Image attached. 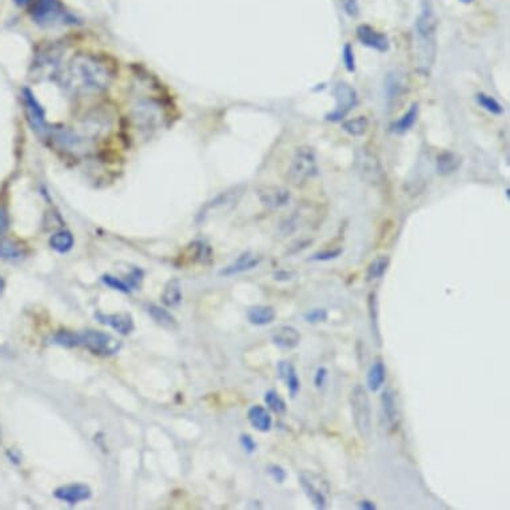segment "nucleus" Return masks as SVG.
<instances>
[{
	"label": "nucleus",
	"mask_w": 510,
	"mask_h": 510,
	"mask_svg": "<svg viewBox=\"0 0 510 510\" xmlns=\"http://www.w3.org/2000/svg\"><path fill=\"white\" fill-rule=\"evenodd\" d=\"M270 338L276 348L282 350H293L301 342V333L297 330V327L282 325L275 327L270 334Z\"/></svg>",
	"instance_id": "13"
},
{
	"label": "nucleus",
	"mask_w": 510,
	"mask_h": 510,
	"mask_svg": "<svg viewBox=\"0 0 510 510\" xmlns=\"http://www.w3.org/2000/svg\"><path fill=\"white\" fill-rule=\"evenodd\" d=\"M70 91L91 95L105 91L113 80V72L105 62L90 53L74 56L60 75Z\"/></svg>",
	"instance_id": "1"
},
{
	"label": "nucleus",
	"mask_w": 510,
	"mask_h": 510,
	"mask_svg": "<svg viewBox=\"0 0 510 510\" xmlns=\"http://www.w3.org/2000/svg\"><path fill=\"white\" fill-rule=\"evenodd\" d=\"M242 194H243V187H241V186H236V187L223 191L219 196L211 199L202 208V210L198 214V217H196V221L198 222H205L210 215H212L214 212L223 211V210L229 211V210L234 209Z\"/></svg>",
	"instance_id": "8"
},
{
	"label": "nucleus",
	"mask_w": 510,
	"mask_h": 510,
	"mask_svg": "<svg viewBox=\"0 0 510 510\" xmlns=\"http://www.w3.org/2000/svg\"><path fill=\"white\" fill-rule=\"evenodd\" d=\"M257 196L262 205L269 209L285 208L291 198L288 189L282 186H261L257 190Z\"/></svg>",
	"instance_id": "11"
},
{
	"label": "nucleus",
	"mask_w": 510,
	"mask_h": 510,
	"mask_svg": "<svg viewBox=\"0 0 510 510\" xmlns=\"http://www.w3.org/2000/svg\"><path fill=\"white\" fill-rule=\"evenodd\" d=\"M0 442H1V429H0Z\"/></svg>",
	"instance_id": "50"
},
{
	"label": "nucleus",
	"mask_w": 510,
	"mask_h": 510,
	"mask_svg": "<svg viewBox=\"0 0 510 510\" xmlns=\"http://www.w3.org/2000/svg\"><path fill=\"white\" fill-rule=\"evenodd\" d=\"M342 129L352 136H362L369 129V120L366 117H357L343 122Z\"/></svg>",
	"instance_id": "32"
},
{
	"label": "nucleus",
	"mask_w": 510,
	"mask_h": 510,
	"mask_svg": "<svg viewBox=\"0 0 510 510\" xmlns=\"http://www.w3.org/2000/svg\"><path fill=\"white\" fill-rule=\"evenodd\" d=\"M342 254V250L334 249V250H325V251H319V253H315L309 261L313 262H327L333 261V260H337Z\"/></svg>",
	"instance_id": "39"
},
{
	"label": "nucleus",
	"mask_w": 510,
	"mask_h": 510,
	"mask_svg": "<svg viewBox=\"0 0 510 510\" xmlns=\"http://www.w3.org/2000/svg\"><path fill=\"white\" fill-rule=\"evenodd\" d=\"M389 266H390L389 255H378L377 258H374L373 261L370 262V264L367 266V282L381 279L383 275L386 274Z\"/></svg>",
	"instance_id": "28"
},
{
	"label": "nucleus",
	"mask_w": 510,
	"mask_h": 510,
	"mask_svg": "<svg viewBox=\"0 0 510 510\" xmlns=\"http://www.w3.org/2000/svg\"><path fill=\"white\" fill-rule=\"evenodd\" d=\"M350 406L354 426L357 433L367 440L371 435V404L366 389L362 385H355L350 393Z\"/></svg>",
	"instance_id": "4"
},
{
	"label": "nucleus",
	"mask_w": 510,
	"mask_h": 510,
	"mask_svg": "<svg viewBox=\"0 0 510 510\" xmlns=\"http://www.w3.org/2000/svg\"><path fill=\"white\" fill-rule=\"evenodd\" d=\"M25 101H26L27 110L31 117L34 126L40 131H46V115L44 110L42 108L39 102L34 98V94L30 90H25Z\"/></svg>",
	"instance_id": "23"
},
{
	"label": "nucleus",
	"mask_w": 510,
	"mask_h": 510,
	"mask_svg": "<svg viewBox=\"0 0 510 510\" xmlns=\"http://www.w3.org/2000/svg\"><path fill=\"white\" fill-rule=\"evenodd\" d=\"M461 165H462V158L453 151H445L437 158V171L444 177L454 174L461 167Z\"/></svg>",
	"instance_id": "25"
},
{
	"label": "nucleus",
	"mask_w": 510,
	"mask_h": 510,
	"mask_svg": "<svg viewBox=\"0 0 510 510\" xmlns=\"http://www.w3.org/2000/svg\"><path fill=\"white\" fill-rule=\"evenodd\" d=\"M342 56H343V63H345L346 70H348V71H350V72H354V71H355V60H354L353 49H352L349 44H346V46L343 47V53H342Z\"/></svg>",
	"instance_id": "41"
},
{
	"label": "nucleus",
	"mask_w": 510,
	"mask_h": 510,
	"mask_svg": "<svg viewBox=\"0 0 510 510\" xmlns=\"http://www.w3.org/2000/svg\"><path fill=\"white\" fill-rule=\"evenodd\" d=\"M417 118H419V105L414 103L402 115V118H400L395 123H393L392 130L397 134H405L414 126Z\"/></svg>",
	"instance_id": "29"
},
{
	"label": "nucleus",
	"mask_w": 510,
	"mask_h": 510,
	"mask_svg": "<svg viewBox=\"0 0 510 510\" xmlns=\"http://www.w3.org/2000/svg\"><path fill=\"white\" fill-rule=\"evenodd\" d=\"M343 11L352 18H357L359 15V6L357 0H340Z\"/></svg>",
	"instance_id": "42"
},
{
	"label": "nucleus",
	"mask_w": 510,
	"mask_h": 510,
	"mask_svg": "<svg viewBox=\"0 0 510 510\" xmlns=\"http://www.w3.org/2000/svg\"><path fill=\"white\" fill-rule=\"evenodd\" d=\"M53 496L70 505H75L91 497V489L83 484L65 485L58 487L53 492Z\"/></svg>",
	"instance_id": "15"
},
{
	"label": "nucleus",
	"mask_w": 510,
	"mask_h": 510,
	"mask_svg": "<svg viewBox=\"0 0 510 510\" xmlns=\"http://www.w3.org/2000/svg\"><path fill=\"white\" fill-rule=\"evenodd\" d=\"M79 346L86 348L96 355L110 357L118 353L122 348V342L111 334L89 330L83 334H79Z\"/></svg>",
	"instance_id": "5"
},
{
	"label": "nucleus",
	"mask_w": 510,
	"mask_h": 510,
	"mask_svg": "<svg viewBox=\"0 0 510 510\" xmlns=\"http://www.w3.org/2000/svg\"><path fill=\"white\" fill-rule=\"evenodd\" d=\"M386 381V366L378 359L371 364L366 374L367 389L371 393L380 392Z\"/></svg>",
	"instance_id": "22"
},
{
	"label": "nucleus",
	"mask_w": 510,
	"mask_h": 510,
	"mask_svg": "<svg viewBox=\"0 0 510 510\" xmlns=\"http://www.w3.org/2000/svg\"><path fill=\"white\" fill-rule=\"evenodd\" d=\"M50 246L51 249L60 253V254H65L67 251L72 249L74 246V236L70 233V231H58L55 233L51 238H50Z\"/></svg>",
	"instance_id": "31"
},
{
	"label": "nucleus",
	"mask_w": 510,
	"mask_h": 510,
	"mask_svg": "<svg viewBox=\"0 0 510 510\" xmlns=\"http://www.w3.org/2000/svg\"><path fill=\"white\" fill-rule=\"evenodd\" d=\"M413 65L422 77H429L437 56V18L429 0H423L413 34Z\"/></svg>",
	"instance_id": "2"
},
{
	"label": "nucleus",
	"mask_w": 510,
	"mask_h": 510,
	"mask_svg": "<svg viewBox=\"0 0 510 510\" xmlns=\"http://www.w3.org/2000/svg\"><path fill=\"white\" fill-rule=\"evenodd\" d=\"M327 318H329V313H327L326 309H322V307L312 309V310H307L303 313V319L312 325L326 322Z\"/></svg>",
	"instance_id": "37"
},
{
	"label": "nucleus",
	"mask_w": 510,
	"mask_h": 510,
	"mask_svg": "<svg viewBox=\"0 0 510 510\" xmlns=\"http://www.w3.org/2000/svg\"><path fill=\"white\" fill-rule=\"evenodd\" d=\"M381 413L388 431H395L400 423V409L397 395L392 389H385L381 394Z\"/></svg>",
	"instance_id": "12"
},
{
	"label": "nucleus",
	"mask_w": 510,
	"mask_h": 510,
	"mask_svg": "<svg viewBox=\"0 0 510 510\" xmlns=\"http://www.w3.org/2000/svg\"><path fill=\"white\" fill-rule=\"evenodd\" d=\"M358 509L361 510H376L377 509V505L373 502V501H369V499H364L358 504Z\"/></svg>",
	"instance_id": "46"
},
{
	"label": "nucleus",
	"mask_w": 510,
	"mask_h": 510,
	"mask_svg": "<svg viewBox=\"0 0 510 510\" xmlns=\"http://www.w3.org/2000/svg\"><path fill=\"white\" fill-rule=\"evenodd\" d=\"M476 98H477L478 105L484 107L485 110L489 111L490 114H493V115H501V114H504L502 106L499 105L497 99H495L493 96L486 95L484 92H481V94H477Z\"/></svg>",
	"instance_id": "35"
},
{
	"label": "nucleus",
	"mask_w": 510,
	"mask_h": 510,
	"mask_svg": "<svg viewBox=\"0 0 510 510\" xmlns=\"http://www.w3.org/2000/svg\"><path fill=\"white\" fill-rule=\"evenodd\" d=\"M405 79L402 77V74H398L395 71L389 72L386 82H385V90H386L388 101L397 99L405 90Z\"/></svg>",
	"instance_id": "27"
},
{
	"label": "nucleus",
	"mask_w": 510,
	"mask_h": 510,
	"mask_svg": "<svg viewBox=\"0 0 510 510\" xmlns=\"http://www.w3.org/2000/svg\"><path fill=\"white\" fill-rule=\"evenodd\" d=\"M276 371L278 377L285 382L290 397L295 398L301 390V380L294 365L288 361H279L276 365Z\"/></svg>",
	"instance_id": "16"
},
{
	"label": "nucleus",
	"mask_w": 510,
	"mask_h": 510,
	"mask_svg": "<svg viewBox=\"0 0 510 510\" xmlns=\"http://www.w3.org/2000/svg\"><path fill=\"white\" fill-rule=\"evenodd\" d=\"M461 1H462V3H471L473 0H461Z\"/></svg>",
	"instance_id": "49"
},
{
	"label": "nucleus",
	"mask_w": 510,
	"mask_h": 510,
	"mask_svg": "<svg viewBox=\"0 0 510 510\" xmlns=\"http://www.w3.org/2000/svg\"><path fill=\"white\" fill-rule=\"evenodd\" d=\"M53 343L65 348L79 346V334L71 331H59L53 336Z\"/></svg>",
	"instance_id": "36"
},
{
	"label": "nucleus",
	"mask_w": 510,
	"mask_h": 510,
	"mask_svg": "<svg viewBox=\"0 0 510 510\" xmlns=\"http://www.w3.org/2000/svg\"><path fill=\"white\" fill-rule=\"evenodd\" d=\"M318 175V162L314 148L301 146L295 148L288 169V182L301 186Z\"/></svg>",
	"instance_id": "3"
},
{
	"label": "nucleus",
	"mask_w": 510,
	"mask_h": 510,
	"mask_svg": "<svg viewBox=\"0 0 510 510\" xmlns=\"http://www.w3.org/2000/svg\"><path fill=\"white\" fill-rule=\"evenodd\" d=\"M31 15L40 26H53L65 19V13L59 0H37Z\"/></svg>",
	"instance_id": "10"
},
{
	"label": "nucleus",
	"mask_w": 510,
	"mask_h": 510,
	"mask_svg": "<svg viewBox=\"0 0 510 510\" xmlns=\"http://www.w3.org/2000/svg\"><path fill=\"white\" fill-rule=\"evenodd\" d=\"M327 376H329V370L326 367H318L315 370L314 374V386L317 389H322L326 383Z\"/></svg>",
	"instance_id": "43"
},
{
	"label": "nucleus",
	"mask_w": 510,
	"mask_h": 510,
	"mask_svg": "<svg viewBox=\"0 0 510 510\" xmlns=\"http://www.w3.org/2000/svg\"><path fill=\"white\" fill-rule=\"evenodd\" d=\"M357 38L358 40L376 51L380 53H386L389 50V39L385 34H381L377 30H374L373 27L367 26V25H361L357 28Z\"/></svg>",
	"instance_id": "14"
},
{
	"label": "nucleus",
	"mask_w": 510,
	"mask_h": 510,
	"mask_svg": "<svg viewBox=\"0 0 510 510\" xmlns=\"http://www.w3.org/2000/svg\"><path fill=\"white\" fill-rule=\"evenodd\" d=\"M132 120L142 130H154L165 120L162 106L153 99H141L132 107Z\"/></svg>",
	"instance_id": "7"
},
{
	"label": "nucleus",
	"mask_w": 510,
	"mask_h": 510,
	"mask_svg": "<svg viewBox=\"0 0 510 510\" xmlns=\"http://www.w3.org/2000/svg\"><path fill=\"white\" fill-rule=\"evenodd\" d=\"M261 261L260 257L251 254L250 251H246V253L241 254L231 264H229L227 267H224L223 270H221L219 275H222V276H234V275L249 272V270L255 269L261 263Z\"/></svg>",
	"instance_id": "18"
},
{
	"label": "nucleus",
	"mask_w": 510,
	"mask_h": 510,
	"mask_svg": "<svg viewBox=\"0 0 510 510\" xmlns=\"http://www.w3.org/2000/svg\"><path fill=\"white\" fill-rule=\"evenodd\" d=\"M293 273H290V272H283V270H281V272H278V273H275L274 274V279L275 281H282V282H286V281H290L291 278H293Z\"/></svg>",
	"instance_id": "45"
},
{
	"label": "nucleus",
	"mask_w": 510,
	"mask_h": 510,
	"mask_svg": "<svg viewBox=\"0 0 510 510\" xmlns=\"http://www.w3.org/2000/svg\"><path fill=\"white\" fill-rule=\"evenodd\" d=\"M162 301L169 307H175L182 302V288L178 279H171L166 285L162 294Z\"/></svg>",
	"instance_id": "30"
},
{
	"label": "nucleus",
	"mask_w": 510,
	"mask_h": 510,
	"mask_svg": "<svg viewBox=\"0 0 510 510\" xmlns=\"http://www.w3.org/2000/svg\"><path fill=\"white\" fill-rule=\"evenodd\" d=\"M300 484L305 492V495L312 501L317 509H325L327 506L326 496L322 493L321 489H318L312 480H309L305 474L300 476Z\"/></svg>",
	"instance_id": "24"
},
{
	"label": "nucleus",
	"mask_w": 510,
	"mask_h": 510,
	"mask_svg": "<svg viewBox=\"0 0 510 510\" xmlns=\"http://www.w3.org/2000/svg\"><path fill=\"white\" fill-rule=\"evenodd\" d=\"M250 425L261 433H267L273 428V419L267 409L261 405L251 406L248 412Z\"/></svg>",
	"instance_id": "19"
},
{
	"label": "nucleus",
	"mask_w": 510,
	"mask_h": 510,
	"mask_svg": "<svg viewBox=\"0 0 510 510\" xmlns=\"http://www.w3.org/2000/svg\"><path fill=\"white\" fill-rule=\"evenodd\" d=\"M367 309H369V318H370V326H371V334L377 346H382V336L380 329V310H378V295L377 293H370L367 297Z\"/></svg>",
	"instance_id": "21"
},
{
	"label": "nucleus",
	"mask_w": 510,
	"mask_h": 510,
	"mask_svg": "<svg viewBox=\"0 0 510 510\" xmlns=\"http://www.w3.org/2000/svg\"><path fill=\"white\" fill-rule=\"evenodd\" d=\"M239 441H241V445L245 449L246 453L251 454V453H254L257 450V442L254 441V438L249 434H242Z\"/></svg>",
	"instance_id": "44"
},
{
	"label": "nucleus",
	"mask_w": 510,
	"mask_h": 510,
	"mask_svg": "<svg viewBox=\"0 0 510 510\" xmlns=\"http://www.w3.org/2000/svg\"><path fill=\"white\" fill-rule=\"evenodd\" d=\"M148 314L155 321L157 325L163 327V329H167V330L172 331V330H177L179 327L175 317L169 313L166 309L160 307V306H157V305L148 306Z\"/></svg>",
	"instance_id": "26"
},
{
	"label": "nucleus",
	"mask_w": 510,
	"mask_h": 510,
	"mask_svg": "<svg viewBox=\"0 0 510 510\" xmlns=\"http://www.w3.org/2000/svg\"><path fill=\"white\" fill-rule=\"evenodd\" d=\"M16 1H18V3H19V4H25V3H27V1H28V0H16Z\"/></svg>",
	"instance_id": "48"
},
{
	"label": "nucleus",
	"mask_w": 510,
	"mask_h": 510,
	"mask_svg": "<svg viewBox=\"0 0 510 510\" xmlns=\"http://www.w3.org/2000/svg\"><path fill=\"white\" fill-rule=\"evenodd\" d=\"M354 167L362 181L373 186H380L385 181V171L381 166L378 158L366 148H359L355 153Z\"/></svg>",
	"instance_id": "6"
},
{
	"label": "nucleus",
	"mask_w": 510,
	"mask_h": 510,
	"mask_svg": "<svg viewBox=\"0 0 510 510\" xmlns=\"http://www.w3.org/2000/svg\"><path fill=\"white\" fill-rule=\"evenodd\" d=\"M22 257H23V250L19 245L8 239L0 242V258L11 261V260H20Z\"/></svg>",
	"instance_id": "34"
},
{
	"label": "nucleus",
	"mask_w": 510,
	"mask_h": 510,
	"mask_svg": "<svg viewBox=\"0 0 510 510\" xmlns=\"http://www.w3.org/2000/svg\"><path fill=\"white\" fill-rule=\"evenodd\" d=\"M6 227H7V217H6V214L0 210V234L6 230Z\"/></svg>",
	"instance_id": "47"
},
{
	"label": "nucleus",
	"mask_w": 510,
	"mask_h": 510,
	"mask_svg": "<svg viewBox=\"0 0 510 510\" xmlns=\"http://www.w3.org/2000/svg\"><path fill=\"white\" fill-rule=\"evenodd\" d=\"M334 96L337 99V107L327 114L326 119L331 122H340L355 107L358 102V95L353 86L340 82L334 87Z\"/></svg>",
	"instance_id": "9"
},
{
	"label": "nucleus",
	"mask_w": 510,
	"mask_h": 510,
	"mask_svg": "<svg viewBox=\"0 0 510 510\" xmlns=\"http://www.w3.org/2000/svg\"><path fill=\"white\" fill-rule=\"evenodd\" d=\"M276 318V312L273 306L258 305L248 310V319L254 326H267L273 324Z\"/></svg>",
	"instance_id": "20"
},
{
	"label": "nucleus",
	"mask_w": 510,
	"mask_h": 510,
	"mask_svg": "<svg viewBox=\"0 0 510 510\" xmlns=\"http://www.w3.org/2000/svg\"><path fill=\"white\" fill-rule=\"evenodd\" d=\"M267 473L270 474V477L274 480L276 484H283L288 478V471L279 465H270L267 468Z\"/></svg>",
	"instance_id": "40"
},
{
	"label": "nucleus",
	"mask_w": 510,
	"mask_h": 510,
	"mask_svg": "<svg viewBox=\"0 0 510 510\" xmlns=\"http://www.w3.org/2000/svg\"><path fill=\"white\" fill-rule=\"evenodd\" d=\"M102 281L105 282L107 286L114 288V290H119V291H123V293H130V285L122 279H119L117 276H113V275H103Z\"/></svg>",
	"instance_id": "38"
},
{
	"label": "nucleus",
	"mask_w": 510,
	"mask_h": 510,
	"mask_svg": "<svg viewBox=\"0 0 510 510\" xmlns=\"http://www.w3.org/2000/svg\"><path fill=\"white\" fill-rule=\"evenodd\" d=\"M264 402L272 412H274L275 414L283 416L288 412L286 402L275 390H269V392L264 393Z\"/></svg>",
	"instance_id": "33"
},
{
	"label": "nucleus",
	"mask_w": 510,
	"mask_h": 510,
	"mask_svg": "<svg viewBox=\"0 0 510 510\" xmlns=\"http://www.w3.org/2000/svg\"><path fill=\"white\" fill-rule=\"evenodd\" d=\"M95 318L102 324L107 326L114 329L115 331H118L122 336H129L131 331L134 330V319L129 313H119V314H102L98 313L95 315Z\"/></svg>",
	"instance_id": "17"
}]
</instances>
